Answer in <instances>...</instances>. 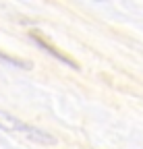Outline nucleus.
Wrapping results in <instances>:
<instances>
[{"label": "nucleus", "mask_w": 143, "mask_h": 149, "mask_svg": "<svg viewBox=\"0 0 143 149\" xmlns=\"http://www.w3.org/2000/svg\"><path fill=\"white\" fill-rule=\"evenodd\" d=\"M0 126L2 128H8V130H19V133H25L27 137L35 139V141H42V143H54V137H50L48 133H44V130H38L33 128L21 120H17L15 116L6 114V112H0Z\"/></svg>", "instance_id": "nucleus-1"}, {"label": "nucleus", "mask_w": 143, "mask_h": 149, "mask_svg": "<svg viewBox=\"0 0 143 149\" xmlns=\"http://www.w3.org/2000/svg\"><path fill=\"white\" fill-rule=\"evenodd\" d=\"M29 37H31V40L35 42V44H38L46 54H50V56H54V58L56 60H60L62 64H68L70 68H79V64H77V60H73V58H70V56H66V54H62L58 48H54V46H52V44H48L46 40H42V37L40 35H35V33H29Z\"/></svg>", "instance_id": "nucleus-2"}, {"label": "nucleus", "mask_w": 143, "mask_h": 149, "mask_svg": "<svg viewBox=\"0 0 143 149\" xmlns=\"http://www.w3.org/2000/svg\"><path fill=\"white\" fill-rule=\"evenodd\" d=\"M0 60H2V62H8V64H13V66H21V68H29V62H27V60H19V58H13V56L4 54V52H0Z\"/></svg>", "instance_id": "nucleus-3"}]
</instances>
